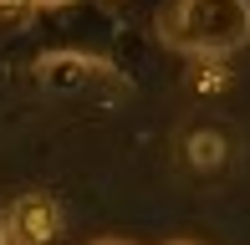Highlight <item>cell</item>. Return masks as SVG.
<instances>
[{
	"mask_svg": "<svg viewBox=\"0 0 250 245\" xmlns=\"http://www.w3.org/2000/svg\"><path fill=\"white\" fill-rule=\"evenodd\" d=\"M62 235V209L51 194H21L5 204V240L10 245H56Z\"/></svg>",
	"mask_w": 250,
	"mask_h": 245,
	"instance_id": "3",
	"label": "cell"
},
{
	"mask_svg": "<svg viewBox=\"0 0 250 245\" xmlns=\"http://www.w3.org/2000/svg\"><path fill=\"white\" fill-rule=\"evenodd\" d=\"M0 245H10V240H5V209H0Z\"/></svg>",
	"mask_w": 250,
	"mask_h": 245,
	"instance_id": "7",
	"label": "cell"
},
{
	"mask_svg": "<svg viewBox=\"0 0 250 245\" xmlns=\"http://www.w3.org/2000/svg\"><path fill=\"white\" fill-rule=\"evenodd\" d=\"M92 245H133V240H92Z\"/></svg>",
	"mask_w": 250,
	"mask_h": 245,
	"instance_id": "8",
	"label": "cell"
},
{
	"mask_svg": "<svg viewBox=\"0 0 250 245\" xmlns=\"http://www.w3.org/2000/svg\"><path fill=\"white\" fill-rule=\"evenodd\" d=\"M36 82L46 87V92L77 97V92H87V87H97V82H118V72L102 57H87V51H51V57L36 61Z\"/></svg>",
	"mask_w": 250,
	"mask_h": 245,
	"instance_id": "2",
	"label": "cell"
},
{
	"mask_svg": "<svg viewBox=\"0 0 250 245\" xmlns=\"http://www.w3.org/2000/svg\"><path fill=\"white\" fill-rule=\"evenodd\" d=\"M184 163L199 174H214L230 163V143H225L220 128H189L184 133Z\"/></svg>",
	"mask_w": 250,
	"mask_h": 245,
	"instance_id": "4",
	"label": "cell"
},
{
	"mask_svg": "<svg viewBox=\"0 0 250 245\" xmlns=\"http://www.w3.org/2000/svg\"><path fill=\"white\" fill-rule=\"evenodd\" d=\"M158 36L184 57H230L250 41V0H174Z\"/></svg>",
	"mask_w": 250,
	"mask_h": 245,
	"instance_id": "1",
	"label": "cell"
},
{
	"mask_svg": "<svg viewBox=\"0 0 250 245\" xmlns=\"http://www.w3.org/2000/svg\"><path fill=\"white\" fill-rule=\"evenodd\" d=\"M31 0H0V16H16V10H26Z\"/></svg>",
	"mask_w": 250,
	"mask_h": 245,
	"instance_id": "6",
	"label": "cell"
},
{
	"mask_svg": "<svg viewBox=\"0 0 250 245\" xmlns=\"http://www.w3.org/2000/svg\"><path fill=\"white\" fill-rule=\"evenodd\" d=\"M168 245H199V240H168Z\"/></svg>",
	"mask_w": 250,
	"mask_h": 245,
	"instance_id": "9",
	"label": "cell"
},
{
	"mask_svg": "<svg viewBox=\"0 0 250 245\" xmlns=\"http://www.w3.org/2000/svg\"><path fill=\"white\" fill-rule=\"evenodd\" d=\"M189 82L199 87V92H225V82H230V72H225V57H199L194 72H189Z\"/></svg>",
	"mask_w": 250,
	"mask_h": 245,
	"instance_id": "5",
	"label": "cell"
}]
</instances>
